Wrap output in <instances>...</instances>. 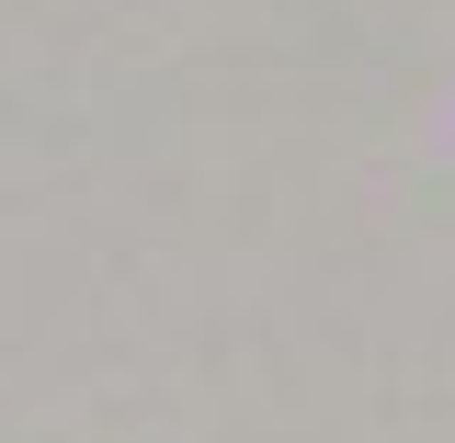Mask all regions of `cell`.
<instances>
[]
</instances>
